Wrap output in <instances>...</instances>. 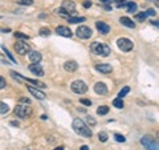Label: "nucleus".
Returning a JSON list of instances; mask_svg holds the SVG:
<instances>
[{
	"instance_id": "nucleus-1",
	"label": "nucleus",
	"mask_w": 159,
	"mask_h": 150,
	"mask_svg": "<svg viewBox=\"0 0 159 150\" xmlns=\"http://www.w3.org/2000/svg\"><path fill=\"white\" fill-rule=\"evenodd\" d=\"M72 128H73V130L78 134V136L86 137V138H90V137L93 136V133H92L90 128L82 121V120H80V118H76L74 121H73Z\"/></svg>"
},
{
	"instance_id": "nucleus-2",
	"label": "nucleus",
	"mask_w": 159,
	"mask_h": 150,
	"mask_svg": "<svg viewBox=\"0 0 159 150\" xmlns=\"http://www.w3.org/2000/svg\"><path fill=\"white\" fill-rule=\"evenodd\" d=\"M90 51L97 55V56H102V57H106L110 55V48L104 44V43H100V41H94L90 44Z\"/></svg>"
},
{
	"instance_id": "nucleus-3",
	"label": "nucleus",
	"mask_w": 159,
	"mask_h": 150,
	"mask_svg": "<svg viewBox=\"0 0 159 150\" xmlns=\"http://www.w3.org/2000/svg\"><path fill=\"white\" fill-rule=\"evenodd\" d=\"M28 104L23 105L20 102V104H18L16 106H15V116H18V117H20V118H27V117H29L32 113V109L31 106H27Z\"/></svg>"
},
{
	"instance_id": "nucleus-4",
	"label": "nucleus",
	"mask_w": 159,
	"mask_h": 150,
	"mask_svg": "<svg viewBox=\"0 0 159 150\" xmlns=\"http://www.w3.org/2000/svg\"><path fill=\"white\" fill-rule=\"evenodd\" d=\"M141 143L147 150H159V143L156 142L152 137H150V136H143V137H142V138H141Z\"/></svg>"
},
{
	"instance_id": "nucleus-5",
	"label": "nucleus",
	"mask_w": 159,
	"mask_h": 150,
	"mask_svg": "<svg viewBox=\"0 0 159 150\" xmlns=\"http://www.w3.org/2000/svg\"><path fill=\"white\" fill-rule=\"evenodd\" d=\"M117 45L122 52H130V51L133 49V47H134V44H133V41L130 40V39L121 37V39H118L117 40Z\"/></svg>"
},
{
	"instance_id": "nucleus-6",
	"label": "nucleus",
	"mask_w": 159,
	"mask_h": 150,
	"mask_svg": "<svg viewBox=\"0 0 159 150\" xmlns=\"http://www.w3.org/2000/svg\"><path fill=\"white\" fill-rule=\"evenodd\" d=\"M70 88H72V91L74 92V93H77V94H84L85 92L88 91V85L85 84L84 81H81V80L73 81L72 85H70Z\"/></svg>"
},
{
	"instance_id": "nucleus-7",
	"label": "nucleus",
	"mask_w": 159,
	"mask_h": 150,
	"mask_svg": "<svg viewBox=\"0 0 159 150\" xmlns=\"http://www.w3.org/2000/svg\"><path fill=\"white\" fill-rule=\"evenodd\" d=\"M76 35L78 36L80 39H84V40H86V39L92 37V35H93V31H92L89 27H86V25H80L78 28H77V31H76Z\"/></svg>"
},
{
	"instance_id": "nucleus-8",
	"label": "nucleus",
	"mask_w": 159,
	"mask_h": 150,
	"mask_svg": "<svg viewBox=\"0 0 159 150\" xmlns=\"http://www.w3.org/2000/svg\"><path fill=\"white\" fill-rule=\"evenodd\" d=\"M13 48H15V51H16V53H19V55H21V56H24V55H27V53L31 52V47H29V44H27V43H24V41H18L13 45Z\"/></svg>"
},
{
	"instance_id": "nucleus-9",
	"label": "nucleus",
	"mask_w": 159,
	"mask_h": 150,
	"mask_svg": "<svg viewBox=\"0 0 159 150\" xmlns=\"http://www.w3.org/2000/svg\"><path fill=\"white\" fill-rule=\"evenodd\" d=\"M61 7L64 8L66 12H69L70 15L76 12V3H74L73 0H64L61 4Z\"/></svg>"
},
{
	"instance_id": "nucleus-10",
	"label": "nucleus",
	"mask_w": 159,
	"mask_h": 150,
	"mask_svg": "<svg viewBox=\"0 0 159 150\" xmlns=\"http://www.w3.org/2000/svg\"><path fill=\"white\" fill-rule=\"evenodd\" d=\"M56 33L60 36H64V37H72V31H70L68 27H64V25H59L56 28Z\"/></svg>"
},
{
	"instance_id": "nucleus-11",
	"label": "nucleus",
	"mask_w": 159,
	"mask_h": 150,
	"mask_svg": "<svg viewBox=\"0 0 159 150\" xmlns=\"http://www.w3.org/2000/svg\"><path fill=\"white\" fill-rule=\"evenodd\" d=\"M28 92L32 94V96H35L37 100H45V93L44 92H41V91H38L37 88H32V86H28Z\"/></svg>"
},
{
	"instance_id": "nucleus-12",
	"label": "nucleus",
	"mask_w": 159,
	"mask_h": 150,
	"mask_svg": "<svg viewBox=\"0 0 159 150\" xmlns=\"http://www.w3.org/2000/svg\"><path fill=\"white\" fill-rule=\"evenodd\" d=\"M96 27H97L98 32L102 33V35H107V33L110 32V27H109L106 23H104V21H97V23H96Z\"/></svg>"
},
{
	"instance_id": "nucleus-13",
	"label": "nucleus",
	"mask_w": 159,
	"mask_h": 150,
	"mask_svg": "<svg viewBox=\"0 0 159 150\" xmlns=\"http://www.w3.org/2000/svg\"><path fill=\"white\" fill-rule=\"evenodd\" d=\"M29 70H31L33 74L38 76V77L44 76V70H42V68H41L40 64H31V65H29Z\"/></svg>"
},
{
	"instance_id": "nucleus-14",
	"label": "nucleus",
	"mask_w": 159,
	"mask_h": 150,
	"mask_svg": "<svg viewBox=\"0 0 159 150\" xmlns=\"http://www.w3.org/2000/svg\"><path fill=\"white\" fill-rule=\"evenodd\" d=\"M96 69H97L98 72H101V73L107 74L113 70V68H111L110 64H97V65H96Z\"/></svg>"
},
{
	"instance_id": "nucleus-15",
	"label": "nucleus",
	"mask_w": 159,
	"mask_h": 150,
	"mask_svg": "<svg viewBox=\"0 0 159 150\" xmlns=\"http://www.w3.org/2000/svg\"><path fill=\"white\" fill-rule=\"evenodd\" d=\"M28 56H29V60H31L33 64H38L41 61V53L37 52V51H31Z\"/></svg>"
},
{
	"instance_id": "nucleus-16",
	"label": "nucleus",
	"mask_w": 159,
	"mask_h": 150,
	"mask_svg": "<svg viewBox=\"0 0 159 150\" xmlns=\"http://www.w3.org/2000/svg\"><path fill=\"white\" fill-rule=\"evenodd\" d=\"M94 92L97 94H106L107 93V86L104 84V82H97V84L94 85Z\"/></svg>"
},
{
	"instance_id": "nucleus-17",
	"label": "nucleus",
	"mask_w": 159,
	"mask_h": 150,
	"mask_svg": "<svg viewBox=\"0 0 159 150\" xmlns=\"http://www.w3.org/2000/svg\"><path fill=\"white\" fill-rule=\"evenodd\" d=\"M77 68H78V64H77L76 61H66V63L64 64V69H65L66 72H76Z\"/></svg>"
},
{
	"instance_id": "nucleus-18",
	"label": "nucleus",
	"mask_w": 159,
	"mask_h": 150,
	"mask_svg": "<svg viewBox=\"0 0 159 150\" xmlns=\"http://www.w3.org/2000/svg\"><path fill=\"white\" fill-rule=\"evenodd\" d=\"M119 21H121V24L125 25V27H127V28H134L135 27V23L131 20V19L126 18V16H122L121 19H119Z\"/></svg>"
},
{
	"instance_id": "nucleus-19",
	"label": "nucleus",
	"mask_w": 159,
	"mask_h": 150,
	"mask_svg": "<svg viewBox=\"0 0 159 150\" xmlns=\"http://www.w3.org/2000/svg\"><path fill=\"white\" fill-rule=\"evenodd\" d=\"M24 81H27V82H31V84H33L36 88H45V86H46V85H45L44 82H41V81L32 80V78H27V77H24Z\"/></svg>"
},
{
	"instance_id": "nucleus-20",
	"label": "nucleus",
	"mask_w": 159,
	"mask_h": 150,
	"mask_svg": "<svg viewBox=\"0 0 159 150\" xmlns=\"http://www.w3.org/2000/svg\"><path fill=\"white\" fill-rule=\"evenodd\" d=\"M126 11L130 12V14L135 12V11H137V4H135L134 1H129V3H126Z\"/></svg>"
},
{
	"instance_id": "nucleus-21",
	"label": "nucleus",
	"mask_w": 159,
	"mask_h": 150,
	"mask_svg": "<svg viewBox=\"0 0 159 150\" xmlns=\"http://www.w3.org/2000/svg\"><path fill=\"white\" fill-rule=\"evenodd\" d=\"M109 113V106H106V105H102V106H100V108L97 109V114L98 116H105Z\"/></svg>"
},
{
	"instance_id": "nucleus-22",
	"label": "nucleus",
	"mask_w": 159,
	"mask_h": 150,
	"mask_svg": "<svg viewBox=\"0 0 159 150\" xmlns=\"http://www.w3.org/2000/svg\"><path fill=\"white\" fill-rule=\"evenodd\" d=\"M113 106H115L117 109H121V108H123L125 106V104H123V100L122 98H115L114 101H113Z\"/></svg>"
},
{
	"instance_id": "nucleus-23",
	"label": "nucleus",
	"mask_w": 159,
	"mask_h": 150,
	"mask_svg": "<svg viewBox=\"0 0 159 150\" xmlns=\"http://www.w3.org/2000/svg\"><path fill=\"white\" fill-rule=\"evenodd\" d=\"M68 21H69L70 24H77V23L85 21V18H68Z\"/></svg>"
},
{
	"instance_id": "nucleus-24",
	"label": "nucleus",
	"mask_w": 159,
	"mask_h": 150,
	"mask_svg": "<svg viewBox=\"0 0 159 150\" xmlns=\"http://www.w3.org/2000/svg\"><path fill=\"white\" fill-rule=\"evenodd\" d=\"M146 16H147V15H146V12L135 14V20H137V21H142V23H143V21L146 20Z\"/></svg>"
},
{
	"instance_id": "nucleus-25",
	"label": "nucleus",
	"mask_w": 159,
	"mask_h": 150,
	"mask_svg": "<svg viewBox=\"0 0 159 150\" xmlns=\"http://www.w3.org/2000/svg\"><path fill=\"white\" fill-rule=\"evenodd\" d=\"M1 49H3V52H4V53H7V56L9 57V60H11V61H12V63H15V64H16V59H15V57L12 56V53H11L9 51H8V49L5 48V47H4V45L1 47Z\"/></svg>"
},
{
	"instance_id": "nucleus-26",
	"label": "nucleus",
	"mask_w": 159,
	"mask_h": 150,
	"mask_svg": "<svg viewBox=\"0 0 159 150\" xmlns=\"http://www.w3.org/2000/svg\"><path fill=\"white\" fill-rule=\"evenodd\" d=\"M8 110H9L8 105L5 104V102H1V104H0V113H1V114H5Z\"/></svg>"
},
{
	"instance_id": "nucleus-27",
	"label": "nucleus",
	"mask_w": 159,
	"mask_h": 150,
	"mask_svg": "<svg viewBox=\"0 0 159 150\" xmlns=\"http://www.w3.org/2000/svg\"><path fill=\"white\" fill-rule=\"evenodd\" d=\"M129 92H130V88H129V86H125L123 89H122V91L118 93V97H119V98H123L125 96L129 93Z\"/></svg>"
},
{
	"instance_id": "nucleus-28",
	"label": "nucleus",
	"mask_w": 159,
	"mask_h": 150,
	"mask_svg": "<svg viewBox=\"0 0 159 150\" xmlns=\"http://www.w3.org/2000/svg\"><path fill=\"white\" fill-rule=\"evenodd\" d=\"M98 140H100L101 142H106V141H107V134L105 132L98 133Z\"/></svg>"
},
{
	"instance_id": "nucleus-29",
	"label": "nucleus",
	"mask_w": 159,
	"mask_h": 150,
	"mask_svg": "<svg viewBox=\"0 0 159 150\" xmlns=\"http://www.w3.org/2000/svg\"><path fill=\"white\" fill-rule=\"evenodd\" d=\"M114 140L117 141V142H125V141H126V138H125L122 134H118V133H115V134H114Z\"/></svg>"
},
{
	"instance_id": "nucleus-30",
	"label": "nucleus",
	"mask_w": 159,
	"mask_h": 150,
	"mask_svg": "<svg viewBox=\"0 0 159 150\" xmlns=\"http://www.w3.org/2000/svg\"><path fill=\"white\" fill-rule=\"evenodd\" d=\"M15 36L18 39H23V40H28L29 39V36L25 35V33H21V32H15Z\"/></svg>"
},
{
	"instance_id": "nucleus-31",
	"label": "nucleus",
	"mask_w": 159,
	"mask_h": 150,
	"mask_svg": "<svg viewBox=\"0 0 159 150\" xmlns=\"http://www.w3.org/2000/svg\"><path fill=\"white\" fill-rule=\"evenodd\" d=\"M40 35L41 36H49L51 35V31L48 28H41L40 29Z\"/></svg>"
},
{
	"instance_id": "nucleus-32",
	"label": "nucleus",
	"mask_w": 159,
	"mask_h": 150,
	"mask_svg": "<svg viewBox=\"0 0 159 150\" xmlns=\"http://www.w3.org/2000/svg\"><path fill=\"white\" fill-rule=\"evenodd\" d=\"M19 3L23 4V5H32L33 0H19Z\"/></svg>"
},
{
	"instance_id": "nucleus-33",
	"label": "nucleus",
	"mask_w": 159,
	"mask_h": 150,
	"mask_svg": "<svg viewBox=\"0 0 159 150\" xmlns=\"http://www.w3.org/2000/svg\"><path fill=\"white\" fill-rule=\"evenodd\" d=\"M80 102L84 104V105H86V106H90V105H92V101H90V100H86V98H81Z\"/></svg>"
},
{
	"instance_id": "nucleus-34",
	"label": "nucleus",
	"mask_w": 159,
	"mask_h": 150,
	"mask_svg": "<svg viewBox=\"0 0 159 150\" xmlns=\"http://www.w3.org/2000/svg\"><path fill=\"white\" fill-rule=\"evenodd\" d=\"M115 5L117 7H123L126 4H125V0H115Z\"/></svg>"
},
{
	"instance_id": "nucleus-35",
	"label": "nucleus",
	"mask_w": 159,
	"mask_h": 150,
	"mask_svg": "<svg viewBox=\"0 0 159 150\" xmlns=\"http://www.w3.org/2000/svg\"><path fill=\"white\" fill-rule=\"evenodd\" d=\"M5 88V80L4 77H0V89H4Z\"/></svg>"
},
{
	"instance_id": "nucleus-36",
	"label": "nucleus",
	"mask_w": 159,
	"mask_h": 150,
	"mask_svg": "<svg viewBox=\"0 0 159 150\" xmlns=\"http://www.w3.org/2000/svg\"><path fill=\"white\" fill-rule=\"evenodd\" d=\"M146 15H147V16H155V11L150 8V9L146 11Z\"/></svg>"
},
{
	"instance_id": "nucleus-37",
	"label": "nucleus",
	"mask_w": 159,
	"mask_h": 150,
	"mask_svg": "<svg viewBox=\"0 0 159 150\" xmlns=\"http://www.w3.org/2000/svg\"><path fill=\"white\" fill-rule=\"evenodd\" d=\"M90 5H92V1H89V0H86V1H84V7H85V8H89Z\"/></svg>"
},
{
	"instance_id": "nucleus-38",
	"label": "nucleus",
	"mask_w": 159,
	"mask_h": 150,
	"mask_svg": "<svg viewBox=\"0 0 159 150\" xmlns=\"http://www.w3.org/2000/svg\"><path fill=\"white\" fill-rule=\"evenodd\" d=\"M88 122H89L90 125H96V120H93L92 117H88Z\"/></svg>"
},
{
	"instance_id": "nucleus-39",
	"label": "nucleus",
	"mask_w": 159,
	"mask_h": 150,
	"mask_svg": "<svg viewBox=\"0 0 159 150\" xmlns=\"http://www.w3.org/2000/svg\"><path fill=\"white\" fill-rule=\"evenodd\" d=\"M20 102H24V104H28V105L31 104V101H29L28 98H21V100H20Z\"/></svg>"
},
{
	"instance_id": "nucleus-40",
	"label": "nucleus",
	"mask_w": 159,
	"mask_h": 150,
	"mask_svg": "<svg viewBox=\"0 0 159 150\" xmlns=\"http://www.w3.org/2000/svg\"><path fill=\"white\" fill-rule=\"evenodd\" d=\"M100 3H102V4H110L111 0H100Z\"/></svg>"
},
{
	"instance_id": "nucleus-41",
	"label": "nucleus",
	"mask_w": 159,
	"mask_h": 150,
	"mask_svg": "<svg viewBox=\"0 0 159 150\" xmlns=\"http://www.w3.org/2000/svg\"><path fill=\"white\" fill-rule=\"evenodd\" d=\"M80 150H89V146L88 145H82V146L80 147Z\"/></svg>"
},
{
	"instance_id": "nucleus-42",
	"label": "nucleus",
	"mask_w": 159,
	"mask_h": 150,
	"mask_svg": "<svg viewBox=\"0 0 159 150\" xmlns=\"http://www.w3.org/2000/svg\"><path fill=\"white\" fill-rule=\"evenodd\" d=\"M151 24H152V25H158V27H159V20H152V21H151Z\"/></svg>"
},
{
	"instance_id": "nucleus-43",
	"label": "nucleus",
	"mask_w": 159,
	"mask_h": 150,
	"mask_svg": "<svg viewBox=\"0 0 159 150\" xmlns=\"http://www.w3.org/2000/svg\"><path fill=\"white\" fill-rule=\"evenodd\" d=\"M11 125H12V126H19V122L18 121H12V122H11Z\"/></svg>"
},
{
	"instance_id": "nucleus-44",
	"label": "nucleus",
	"mask_w": 159,
	"mask_h": 150,
	"mask_svg": "<svg viewBox=\"0 0 159 150\" xmlns=\"http://www.w3.org/2000/svg\"><path fill=\"white\" fill-rule=\"evenodd\" d=\"M152 1H154V4H155L156 7L159 8V0H152Z\"/></svg>"
},
{
	"instance_id": "nucleus-45",
	"label": "nucleus",
	"mask_w": 159,
	"mask_h": 150,
	"mask_svg": "<svg viewBox=\"0 0 159 150\" xmlns=\"http://www.w3.org/2000/svg\"><path fill=\"white\" fill-rule=\"evenodd\" d=\"M55 150H64V146H59V147H56Z\"/></svg>"
}]
</instances>
